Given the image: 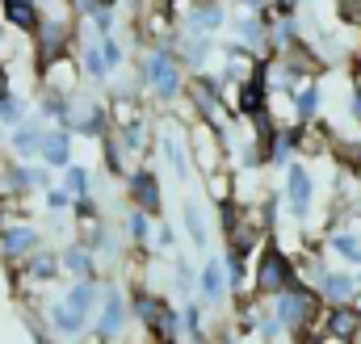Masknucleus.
<instances>
[{"instance_id":"473e14b6","label":"nucleus","mask_w":361,"mask_h":344,"mask_svg":"<svg viewBox=\"0 0 361 344\" xmlns=\"http://www.w3.org/2000/svg\"><path fill=\"white\" fill-rule=\"evenodd\" d=\"M25 113H30V101H25V97H13V92L0 97V130H13Z\"/></svg>"},{"instance_id":"c03bdc74","label":"nucleus","mask_w":361,"mask_h":344,"mask_svg":"<svg viewBox=\"0 0 361 344\" xmlns=\"http://www.w3.org/2000/svg\"><path fill=\"white\" fill-rule=\"evenodd\" d=\"M0 227H4V210H0Z\"/></svg>"},{"instance_id":"37998d69","label":"nucleus","mask_w":361,"mask_h":344,"mask_svg":"<svg viewBox=\"0 0 361 344\" xmlns=\"http://www.w3.org/2000/svg\"><path fill=\"white\" fill-rule=\"evenodd\" d=\"M353 277H357V285H361V264H357V269H353Z\"/></svg>"},{"instance_id":"bb28decb","label":"nucleus","mask_w":361,"mask_h":344,"mask_svg":"<svg viewBox=\"0 0 361 344\" xmlns=\"http://www.w3.org/2000/svg\"><path fill=\"white\" fill-rule=\"evenodd\" d=\"M328 248L345 260V264L357 269L361 264V231L357 227H341V231H332V235H328Z\"/></svg>"},{"instance_id":"7c9ffc66","label":"nucleus","mask_w":361,"mask_h":344,"mask_svg":"<svg viewBox=\"0 0 361 344\" xmlns=\"http://www.w3.org/2000/svg\"><path fill=\"white\" fill-rule=\"evenodd\" d=\"M164 156H169V164H173V172L180 176V185L193 176V156H189V147H180V135L177 130H169L164 135Z\"/></svg>"},{"instance_id":"20e7f679","label":"nucleus","mask_w":361,"mask_h":344,"mask_svg":"<svg viewBox=\"0 0 361 344\" xmlns=\"http://www.w3.org/2000/svg\"><path fill=\"white\" fill-rule=\"evenodd\" d=\"M130 311H135V319L147 328V336H156V344L180 336V311H173L164 298H156V294H147V290H135Z\"/></svg>"},{"instance_id":"6e6552de","label":"nucleus","mask_w":361,"mask_h":344,"mask_svg":"<svg viewBox=\"0 0 361 344\" xmlns=\"http://www.w3.org/2000/svg\"><path fill=\"white\" fill-rule=\"evenodd\" d=\"M0 185H4L8 197L42 193V189H51V168H47V164H34V160H17V164H4Z\"/></svg>"},{"instance_id":"4be33fe9","label":"nucleus","mask_w":361,"mask_h":344,"mask_svg":"<svg viewBox=\"0 0 361 344\" xmlns=\"http://www.w3.org/2000/svg\"><path fill=\"white\" fill-rule=\"evenodd\" d=\"M0 13H4V25H13L21 34H34L38 21H42V13H38L34 0H0Z\"/></svg>"},{"instance_id":"aec40b11","label":"nucleus","mask_w":361,"mask_h":344,"mask_svg":"<svg viewBox=\"0 0 361 344\" xmlns=\"http://www.w3.org/2000/svg\"><path fill=\"white\" fill-rule=\"evenodd\" d=\"M42 118H21L17 126H13V135H8V143H13V156L17 160H38V147H42Z\"/></svg>"},{"instance_id":"9b49d317","label":"nucleus","mask_w":361,"mask_h":344,"mask_svg":"<svg viewBox=\"0 0 361 344\" xmlns=\"http://www.w3.org/2000/svg\"><path fill=\"white\" fill-rule=\"evenodd\" d=\"M227 25L223 0H193L180 8V34H214Z\"/></svg>"},{"instance_id":"2eb2a0df","label":"nucleus","mask_w":361,"mask_h":344,"mask_svg":"<svg viewBox=\"0 0 361 344\" xmlns=\"http://www.w3.org/2000/svg\"><path fill=\"white\" fill-rule=\"evenodd\" d=\"M34 248H42V231L30 223H8L0 227V257L4 260H25Z\"/></svg>"},{"instance_id":"a18cd8bd","label":"nucleus","mask_w":361,"mask_h":344,"mask_svg":"<svg viewBox=\"0 0 361 344\" xmlns=\"http://www.w3.org/2000/svg\"><path fill=\"white\" fill-rule=\"evenodd\" d=\"M0 42H4V25H0Z\"/></svg>"},{"instance_id":"f3484780","label":"nucleus","mask_w":361,"mask_h":344,"mask_svg":"<svg viewBox=\"0 0 361 344\" xmlns=\"http://www.w3.org/2000/svg\"><path fill=\"white\" fill-rule=\"evenodd\" d=\"M126 189H130V197H135V206H139L143 214H152V219L164 214V202H160V176H156L152 168H135L130 172V180H126Z\"/></svg>"},{"instance_id":"c85d7f7f","label":"nucleus","mask_w":361,"mask_h":344,"mask_svg":"<svg viewBox=\"0 0 361 344\" xmlns=\"http://www.w3.org/2000/svg\"><path fill=\"white\" fill-rule=\"evenodd\" d=\"M76 68H80V76H89L92 85H105V80L114 76V72L105 68V59H101V47H97V42H85V47H80Z\"/></svg>"},{"instance_id":"49530a36","label":"nucleus","mask_w":361,"mask_h":344,"mask_svg":"<svg viewBox=\"0 0 361 344\" xmlns=\"http://www.w3.org/2000/svg\"><path fill=\"white\" fill-rule=\"evenodd\" d=\"M261 344H277V340H261Z\"/></svg>"},{"instance_id":"dca6fc26","label":"nucleus","mask_w":361,"mask_h":344,"mask_svg":"<svg viewBox=\"0 0 361 344\" xmlns=\"http://www.w3.org/2000/svg\"><path fill=\"white\" fill-rule=\"evenodd\" d=\"M72 143H76V135H72L68 126H59V122H55V126H47V130H42L38 160H42L47 168H55V172L68 168V164H72Z\"/></svg>"},{"instance_id":"f704fd0d","label":"nucleus","mask_w":361,"mask_h":344,"mask_svg":"<svg viewBox=\"0 0 361 344\" xmlns=\"http://www.w3.org/2000/svg\"><path fill=\"white\" fill-rule=\"evenodd\" d=\"M126 231H130V240L139 244V248H147L152 244V214H143L139 206L126 214Z\"/></svg>"},{"instance_id":"ddd939ff","label":"nucleus","mask_w":361,"mask_h":344,"mask_svg":"<svg viewBox=\"0 0 361 344\" xmlns=\"http://www.w3.org/2000/svg\"><path fill=\"white\" fill-rule=\"evenodd\" d=\"M173 55H177L180 68L206 72V63L219 55V38H214V34H185L180 42H173Z\"/></svg>"},{"instance_id":"79ce46f5","label":"nucleus","mask_w":361,"mask_h":344,"mask_svg":"<svg viewBox=\"0 0 361 344\" xmlns=\"http://www.w3.org/2000/svg\"><path fill=\"white\" fill-rule=\"evenodd\" d=\"M240 4H244V8H252V13H261V8H265V0H240Z\"/></svg>"},{"instance_id":"ea45409f","label":"nucleus","mask_w":361,"mask_h":344,"mask_svg":"<svg viewBox=\"0 0 361 344\" xmlns=\"http://www.w3.org/2000/svg\"><path fill=\"white\" fill-rule=\"evenodd\" d=\"M273 8H277V13H298V4H302V0H269Z\"/></svg>"},{"instance_id":"393cba45","label":"nucleus","mask_w":361,"mask_h":344,"mask_svg":"<svg viewBox=\"0 0 361 344\" xmlns=\"http://www.w3.org/2000/svg\"><path fill=\"white\" fill-rule=\"evenodd\" d=\"M59 273H72V277H97V257H92L85 244H68L59 252Z\"/></svg>"},{"instance_id":"2f4dec72","label":"nucleus","mask_w":361,"mask_h":344,"mask_svg":"<svg viewBox=\"0 0 361 344\" xmlns=\"http://www.w3.org/2000/svg\"><path fill=\"white\" fill-rule=\"evenodd\" d=\"M63 172V189L72 193V197H92V172L85 164H68Z\"/></svg>"},{"instance_id":"39448f33","label":"nucleus","mask_w":361,"mask_h":344,"mask_svg":"<svg viewBox=\"0 0 361 344\" xmlns=\"http://www.w3.org/2000/svg\"><path fill=\"white\" fill-rule=\"evenodd\" d=\"M298 281V269H294V260L286 257L277 244H269L261 260H257V277H252V294H277V290H286V285H294Z\"/></svg>"},{"instance_id":"9d476101","label":"nucleus","mask_w":361,"mask_h":344,"mask_svg":"<svg viewBox=\"0 0 361 344\" xmlns=\"http://www.w3.org/2000/svg\"><path fill=\"white\" fill-rule=\"evenodd\" d=\"M47 328H51V336H55V344H80L85 336H89V319H80L63 298H55V302H47Z\"/></svg>"},{"instance_id":"c9c22d12","label":"nucleus","mask_w":361,"mask_h":344,"mask_svg":"<svg viewBox=\"0 0 361 344\" xmlns=\"http://www.w3.org/2000/svg\"><path fill=\"white\" fill-rule=\"evenodd\" d=\"M97 47H101V59H105V68H109V72H122V63H126V51H122V42H118L114 34H101V38H97Z\"/></svg>"},{"instance_id":"7ed1b4c3","label":"nucleus","mask_w":361,"mask_h":344,"mask_svg":"<svg viewBox=\"0 0 361 344\" xmlns=\"http://www.w3.org/2000/svg\"><path fill=\"white\" fill-rule=\"evenodd\" d=\"M269 298H273V315H277V324L298 340V336L311 328V319H315V290H307L302 281H294V285L277 290V294H269Z\"/></svg>"},{"instance_id":"cd10ccee","label":"nucleus","mask_w":361,"mask_h":344,"mask_svg":"<svg viewBox=\"0 0 361 344\" xmlns=\"http://www.w3.org/2000/svg\"><path fill=\"white\" fill-rule=\"evenodd\" d=\"M25 277L34 285H47L59 277V252H47V248H34L30 252V264H25Z\"/></svg>"},{"instance_id":"1a4fd4ad","label":"nucleus","mask_w":361,"mask_h":344,"mask_svg":"<svg viewBox=\"0 0 361 344\" xmlns=\"http://www.w3.org/2000/svg\"><path fill=\"white\" fill-rule=\"evenodd\" d=\"M197 294H202V307H210V311H219L223 302H227V294H231V285H227V264L219 252H206L202 260V273H197Z\"/></svg>"},{"instance_id":"423d86ee","label":"nucleus","mask_w":361,"mask_h":344,"mask_svg":"<svg viewBox=\"0 0 361 344\" xmlns=\"http://www.w3.org/2000/svg\"><path fill=\"white\" fill-rule=\"evenodd\" d=\"M76 38V30H72V17H42L38 21V30H34V59H38V68H47L51 59H59V55H68V42Z\"/></svg>"},{"instance_id":"c756f323","label":"nucleus","mask_w":361,"mask_h":344,"mask_svg":"<svg viewBox=\"0 0 361 344\" xmlns=\"http://www.w3.org/2000/svg\"><path fill=\"white\" fill-rule=\"evenodd\" d=\"M68 113H72V97L47 88L42 101H38V118H42V122H59V126H68Z\"/></svg>"},{"instance_id":"f8f14e48","label":"nucleus","mask_w":361,"mask_h":344,"mask_svg":"<svg viewBox=\"0 0 361 344\" xmlns=\"http://www.w3.org/2000/svg\"><path fill=\"white\" fill-rule=\"evenodd\" d=\"M68 130L72 135H89V139H101L105 130H109V105H101V101H80V97H72V113H68Z\"/></svg>"},{"instance_id":"5701e85b","label":"nucleus","mask_w":361,"mask_h":344,"mask_svg":"<svg viewBox=\"0 0 361 344\" xmlns=\"http://www.w3.org/2000/svg\"><path fill=\"white\" fill-rule=\"evenodd\" d=\"M231 25H235L240 47H248V51H265V47H269V25H265L257 13H240Z\"/></svg>"},{"instance_id":"a878e982","label":"nucleus","mask_w":361,"mask_h":344,"mask_svg":"<svg viewBox=\"0 0 361 344\" xmlns=\"http://www.w3.org/2000/svg\"><path fill=\"white\" fill-rule=\"evenodd\" d=\"M180 214H185V231H189V240H193V248H210V227H206V214H202V206L193 202V197H185L180 202Z\"/></svg>"},{"instance_id":"0eeeda50","label":"nucleus","mask_w":361,"mask_h":344,"mask_svg":"<svg viewBox=\"0 0 361 344\" xmlns=\"http://www.w3.org/2000/svg\"><path fill=\"white\" fill-rule=\"evenodd\" d=\"M281 172H286L281 202L290 206V214H294L298 223H307V219H311V197H315V176L307 172V164H302V160H290Z\"/></svg>"},{"instance_id":"4c0bfd02","label":"nucleus","mask_w":361,"mask_h":344,"mask_svg":"<svg viewBox=\"0 0 361 344\" xmlns=\"http://www.w3.org/2000/svg\"><path fill=\"white\" fill-rule=\"evenodd\" d=\"M42 206H47V214H63L72 206V193L63 185H51V189H42Z\"/></svg>"},{"instance_id":"e433bc0d","label":"nucleus","mask_w":361,"mask_h":344,"mask_svg":"<svg viewBox=\"0 0 361 344\" xmlns=\"http://www.w3.org/2000/svg\"><path fill=\"white\" fill-rule=\"evenodd\" d=\"M173 281H177L180 298H189V294L197 290V273H193V264H189V260H177V264H173Z\"/></svg>"},{"instance_id":"f03ea898","label":"nucleus","mask_w":361,"mask_h":344,"mask_svg":"<svg viewBox=\"0 0 361 344\" xmlns=\"http://www.w3.org/2000/svg\"><path fill=\"white\" fill-rule=\"evenodd\" d=\"M126 319H130L126 294L114 281H101V302H97V315H92V324H89V336L97 344H122Z\"/></svg>"},{"instance_id":"b1692460","label":"nucleus","mask_w":361,"mask_h":344,"mask_svg":"<svg viewBox=\"0 0 361 344\" xmlns=\"http://www.w3.org/2000/svg\"><path fill=\"white\" fill-rule=\"evenodd\" d=\"M261 147H265V164H273V168H286V164L294 160V135H290V126H273L269 139H265Z\"/></svg>"},{"instance_id":"4468645a","label":"nucleus","mask_w":361,"mask_h":344,"mask_svg":"<svg viewBox=\"0 0 361 344\" xmlns=\"http://www.w3.org/2000/svg\"><path fill=\"white\" fill-rule=\"evenodd\" d=\"M357 277H353V269H324L319 273V281H315V294L328 302V307H341V302H353L357 298Z\"/></svg>"},{"instance_id":"a19ab883","label":"nucleus","mask_w":361,"mask_h":344,"mask_svg":"<svg viewBox=\"0 0 361 344\" xmlns=\"http://www.w3.org/2000/svg\"><path fill=\"white\" fill-rule=\"evenodd\" d=\"M8 92H13V88H8V72L0 68V97H8Z\"/></svg>"},{"instance_id":"72a5a7b5","label":"nucleus","mask_w":361,"mask_h":344,"mask_svg":"<svg viewBox=\"0 0 361 344\" xmlns=\"http://www.w3.org/2000/svg\"><path fill=\"white\" fill-rule=\"evenodd\" d=\"M101 147H105V168L114 172V176H122V172H126V152H122V143H118L114 126L101 135Z\"/></svg>"},{"instance_id":"58836bf2","label":"nucleus","mask_w":361,"mask_h":344,"mask_svg":"<svg viewBox=\"0 0 361 344\" xmlns=\"http://www.w3.org/2000/svg\"><path fill=\"white\" fill-rule=\"evenodd\" d=\"M152 240H156V248H173V244H177V231H173L169 223H156V235H152Z\"/></svg>"},{"instance_id":"412c9836","label":"nucleus","mask_w":361,"mask_h":344,"mask_svg":"<svg viewBox=\"0 0 361 344\" xmlns=\"http://www.w3.org/2000/svg\"><path fill=\"white\" fill-rule=\"evenodd\" d=\"M290 105H294V118L298 122L319 118V109H324V88H319V80H302V85L290 92Z\"/></svg>"},{"instance_id":"6ab92c4d","label":"nucleus","mask_w":361,"mask_h":344,"mask_svg":"<svg viewBox=\"0 0 361 344\" xmlns=\"http://www.w3.org/2000/svg\"><path fill=\"white\" fill-rule=\"evenodd\" d=\"M63 302H68L80 319H89V324H92L97 302H101V277H72V285H68Z\"/></svg>"},{"instance_id":"a211bd4d","label":"nucleus","mask_w":361,"mask_h":344,"mask_svg":"<svg viewBox=\"0 0 361 344\" xmlns=\"http://www.w3.org/2000/svg\"><path fill=\"white\" fill-rule=\"evenodd\" d=\"M361 332V311L353 302H341V307H328L324 315V340L332 344H353V336Z\"/></svg>"},{"instance_id":"f257e3e1","label":"nucleus","mask_w":361,"mask_h":344,"mask_svg":"<svg viewBox=\"0 0 361 344\" xmlns=\"http://www.w3.org/2000/svg\"><path fill=\"white\" fill-rule=\"evenodd\" d=\"M139 85H147L156 92V101L160 105H173L180 97V63L177 55L164 47V42H156V47H147V55H143V68H139Z\"/></svg>"}]
</instances>
